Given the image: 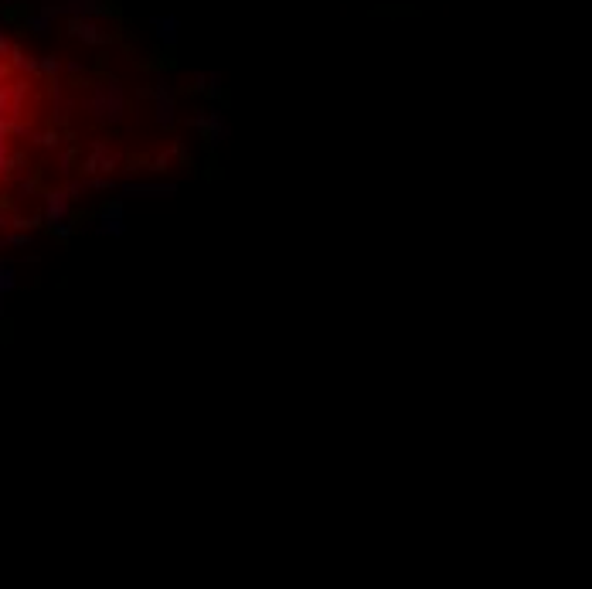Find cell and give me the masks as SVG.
Segmentation results:
<instances>
[{
    "mask_svg": "<svg viewBox=\"0 0 592 589\" xmlns=\"http://www.w3.org/2000/svg\"><path fill=\"white\" fill-rule=\"evenodd\" d=\"M48 75L41 55L24 51L11 34L0 28V184L14 187V194L24 202L34 191V177H28V154L17 147L21 140H31L45 150H55L62 143L58 126H34L31 123V103L38 93V78ZM55 78V75H48ZM34 218L11 215L7 208H0V249H4V235L7 229H28Z\"/></svg>",
    "mask_w": 592,
    "mask_h": 589,
    "instance_id": "cell-1",
    "label": "cell"
},
{
    "mask_svg": "<svg viewBox=\"0 0 592 589\" xmlns=\"http://www.w3.org/2000/svg\"><path fill=\"white\" fill-rule=\"evenodd\" d=\"M89 113L99 123H123L126 120V85L120 78H106L92 85L89 95Z\"/></svg>",
    "mask_w": 592,
    "mask_h": 589,
    "instance_id": "cell-2",
    "label": "cell"
},
{
    "mask_svg": "<svg viewBox=\"0 0 592 589\" xmlns=\"http://www.w3.org/2000/svg\"><path fill=\"white\" fill-rule=\"evenodd\" d=\"M187 126L191 130H198L201 133L204 143H211V147H218V143H225V140L232 137V120H228V113L218 106V103H208V106H201L191 120H187Z\"/></svg>",
    "mask_w": 592,
    "mask_h": 589,
    "instance_id": "cell-3",
    "label": "cell"
},
{
    "mask_svg": "<svg viewBox=\"0 0 592 589\" xmlns=\"http://www.w3.org/2000/svg\"><path fill=\"white\" fill-rule=\"evenodd\" d=\"M177 109H181V95H177V89L171 85V78L157 75L154 78V116H157V123L164 126V130H174V126H177Z\"/></svg>",
    "mask_w": 592,
    "mask_h": 589,
    "instance_id": "cell-4",
    "label": "cell"
},
{
    "mask_svg": "<svg viewBox=\"0 0 592 589\" xmlns=\"http://www.w3.org/2000/svg\"><path fill=\"white\" fill-rule=\"evenodd\" d=\"M112 167H120V150H112L106 140H99L89 147V154L82 157V171L85 174H106Z\"/></svg>",
    "mask_w": 592,
    "mask_h": 589,
    "instance_id": "cell-5",
    "label": "cell"
},
{
    "mask_svg": "<svg viewBox=\"0 0 592 589\" xmlns=\"http://www.w3.org/2000/svg\"><path fill=\"white\" fill-rule=\"evenodd\" d=\"M150 31L160 45L174 51V48L181 45V17L174 14V11H164V14H150Z\"/></svg>",
    "mask_w": 592,
    "mask_h": 589,
    "instance_id": "cell-6",
    "label": "cell"
},
{
    "mask_svg": "<svg viewBox=\"0 0 592 589\" xmlns=\"http://www.w3.org/2000/svg\"><path fill=\"white\" fill-rule=\"evenodd\" d=\"M95 232H99V235H123V232H126V212H123V202H110L106 208H102V212H99Z\"/></svg>",
    "mask_w": 592,
    "mask_h": 589,
    "instance_id": "cell-7",
    "label": "cell"
},
{
    "mask_svg": "<svg viewBox=\"0 0 592 589\" xmlns=\"http://www.w3.org/2000/svg\"><path fill=\"white\" fill-rule=\"evenodd\" d=\"M75 38H82L85 45H102V41H106V31H99L95 21H75Z\"/></svg>",
    "mask_w": 592,
    "mask_h": 589,
    "instance_id": "cell-8",
    "label": "cell"
},
{
    "mask_svg": "<svg viewBox=\"0 0 592 589\" xmlns=\"http://www.w3.org/2000/svg\"><path fill=\"white\" fill-rule=\"evenodd\" d=\"M194 82H198V89H204V93H211V95L225 93V78H221V72H198Z\"/></svg>",
    "mask_w": 592,
    "mask_h": 589,
    "instance_id": "cell-9",
    "label": "cell"
},
{
    "mask_svg": "<svg viewBox=\"0 0 592 589\" xmlns=\"http://www.w3.org/2000/svg\"><path fill=\"white\" fill-rule=\"evenodd\" d=\"M130 191V194H177V184L174 181H167V184H123V194Z\"/></svg>",
    "mask_w": 592,
    "mask_h": 589,
    "instance_id": "cell-10",
    "label": "cell"
},
{
    "mask_svg": "<svg viewBox=\"0 0 592 589\" xmlns=\"http://www.w3.org/2000/svg\"><path fill=\"white\" fill-rule=\"evenodd\" d=\"M68 7L78 11V14H95V11H102V4H99V0H72Z\"/></svg>",
    "mask_w": 592,
    "mask_h": 589,
    "instance_id": "cell-11",
    "label": "cell"
}]
</instances>
